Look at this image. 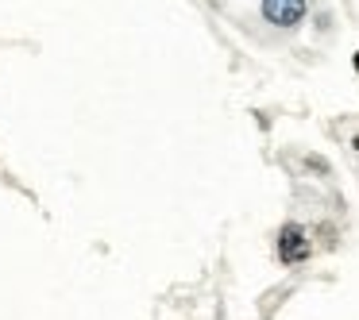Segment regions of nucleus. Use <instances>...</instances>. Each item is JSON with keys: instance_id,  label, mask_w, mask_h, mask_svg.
I'll use <instances>...</instances> for the list:
<instances>
[{"instance_id": "obj_1", "label": "nucleus", "mask_w": 359, "mask_h": 320, "mask_svg": "<svg viewBox=\"0 0 359 320\" xmlns=\"http://www.w3.org/2000/svg\"><path fill=\"white\" fill-rule=\"evenodd\" d=\"M278 258L286 266L305 263V258H309V239H305V228L302 224H286L278 232Z\"/></svg>"}, {"instance_id": "obj_2", "label": "nucleus", "mask_w": 359, "mask_h": 320, "mask_svg": "<svg viewBox=\"0 0 359 320\" xmlns=\"http://www.w3.org/2000/svg\"><path fill=\"white\" fill-rule=\"evenodd\" d=\"M263 16L274 27H297L305 20V0H263Z\"/></svg>"}, {"instance_id": "obj_3", "label": "nucleus", "mask_w": 359, "mask_h": 320, "mask_svg": "<svg viewBox=\"0 0 359 320\" xmlns=\"http://www.w3.org/2000/svg\"><path fill=\"white\" fill-rule=\"evenodd\" d=\"M355 70H359V55H355Z\"/></svg>"}]
</instances>
